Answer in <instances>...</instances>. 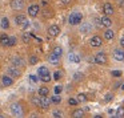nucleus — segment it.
I'll list each match as a JSON object with an SVG mask.
<instances>
[{
  "instance_id": "obj_1",
  "label": "nucleus",
  "mask_w": 124,
  "mask_h": 118,
  "mask_svg": "<svg viewBox=\"0 0 124 118\" xmlns=\"http://www.w3.org/2000/svg\"><path fill=\"white\" fill-rule=\"evenodd\" d=\"M81 20H83V15H81L80 12H72V13L68 16V23H70L71 25L80 24Z\"/></svg>"
},
{
  "instance_id": "obj_2",
  "label": "nucleus",
  "mask_w": 124,
  "mask_h": 118,
  "mask_svg": "<svg viewBox=\"0 0 124 118\" xmlns=\"http://www.w3.org/2000/svg\"><path fill=\"white\" fill-rule=\"evenodd\" d=\"M11 113L15 115V117H23L24 110H23V107H22L20 104H12L11 105Z\"/></svg>"
},
{
  "instance_id": "obj_3",
  "label": "nucleus",
  "mask_w": 124,
  "mask_h": 118,
  "mask_svg": "<svg viewBox=\"0 0 124 118\" xmlns=\"http://www.w3.org/2000/svg\"><path fill=\"white\" fill-rule=\"evenodd\" d=\"M93 61L96 62V64H99V65H105V64L108 62L107 54H105V53H103V52H99V53H97L96 56H95Z\"/></svg>"
},
{
  "instance_id": "obj_4",
  "label": "nucleus",
  "mask_w": 124,
  "mask_h": 118,
  "mask_svg": "<svg viewBox=\"0 0 124 118\" xmlns=\"http://www.w3.org/2000/svg\"><path fill=\"white\" fill-rule=\"evenodd\" d=\"M52 104L51 98L48 96H40V99H39V106L43 107V109H48L49 105Z\"/></svg>"
},
{
  "instance_id": "obj_5",
  "label": "nucleus",
  "mask_w": 124,
  "mask_h": 118,
  "mask_svg": "<svg viewBox=\"0 0 124 118\" xmlns=\"http://www.w3.org/2000/svg\"><path fill=\"white\" fill-rule=\"evenodd\" d=\"M89 45H91L92 48H99V46L103 45V39L100 37V36H93V37H91V40H89Z\"/></svg>"
},
{
  "instance_id": "obj_6",
  "label": "nucleus",
  "mask_w": 124,
  "mask_h": 118,
  "mask_svg": "<svg viewBox=\"0 0 124 118\" xmlns=\"http://www.w3.org/2000/svg\"><path fill=\"white\" fill-rule=\"evenodd\" d=\"M7 73H8V76H11V77H20L22 76V72H20V69L17 66H15V65H12V66H9L8 69H7Z\"/></svg>"
},
{
  "instance_id": "obj_7",
  "label": "nucleus",
  "mask_w": 124,
  "mask_h": 118,
  "mask_svg": "<svg viewBox=\"0 0 124 118\" xmlns=\"http://www.w3.org/2000/svg\"><path fill=\"white\" fill-rule=\"evenodd\" d=\"M11 8L14 11H20L24 8V0H11Z\"/></svg>"
},
{
  "instance_id": "obj_8",
  "label": "nucleus",
  "mask_w": 124,
  "mask_h": 118,
  "mask_svg": "<svg viewBox=\"0 0 124 118\" xmlns=\"http://www.w3.org/2000/svg\"><path fill=\"white\" fill-rule=\"evenodd\" d=\"M39 11H40V7L38 4H32V6L28 7V15L31 17H36L39 15Z\"/></svg>"
},
{
  "instance_id": "obj_9",
  "label": "nucleus",
  "mask_w": 124,
  "mask_h": 118,
  "mask_svg": "<svg viewBox=\"0 0 124 118\" xmlns=\"http://www.w3.org/2000/svg\"><path fill=\"white\" fill-rule=\"evenodd\" d=\"M103 12H104V15H107V16H111V15H113V12H115V9H113V6L111 3H105L104 6H103Z\"/></svg>"
},
{
  "instance_id": "obj_10",
  "label": "nucleus",
  "mask_w": 124,
  "mask_h": 118,
  "mask_svg": "<svg viewBox=\"0 0 124 118\" xmlns=\"http://www.w3.org/2000/svg\"><path fill=\"white\" fill-rule=\"evenodd\" d=\"M60 33V28L57 25H51L48 28V36L49 37H56L57 35Z\"/></svg>"
},
{
  "instance_id": "obj_11",
  "label": "nucleus",
  "mask_w": 124,
  "mask_h": 118,
  "mask_svg": "<svg viewBox=\"0 0 124 118\" xmlns=\"http://www.w3.org/2000/svg\"><path fill=\"white\" fill-rule=\"evenodd\" d=\"M113 59L116 61H124V51L123 49H115L113 51Z\"/></svg>"
},
{
  "instance_id": "obj_12",
  "label": "nucleus",
  "mask_w": 124,
  "mask_h": 118,
  "mask_svg": "<svg viewBox=\"0 0 124 118\" xmlns=\"http://www.w3.org/2000/svg\"><path fill=\"white\" fill-rule=\"evenodd\" d=\"M100 24L103 25V27H107V28H109L111 25H112V20L109 19V16H103L101 19H100Z\"/></svg>"
},
{
  "instance_id": "obj_13",
  "label": "nucleus",
  "mask_w": 124,
  "mask_h": 118,
  "mask_svg": "<svg viewBox=\"0 0 124 118\" xmlns=\"http://www.w3.org/2000/svg\"><path fill=\"white\" fill-rule=\"evenodd\" d=\"M1 84H3L4 86H11L12 84H14V78H12L11 76L6 74V76H3V78H1Z\"/></svg>"
},
{
  "instance_id": "obj_14",
  "label": "nucleus",
  "mask_w": 124,
  "mask_h": 118,
  "mask_svg": "<svg viewBox=\"0 0 124 118\" xmlns=\"http://www.w3.org/2000/svg\"><path fill=\"white\" fill-rule=\"evenodd\" d=\"M81 27H80V32L81 33H88L92 31V24H89V23H80Z\"/></svg>"
},
{
  "instance_id": "obj_15",
  "label": "nucleus",
  "mask_w": 124,
  "mask_h": 118,
  "mask_svg": "<svg viewBox=\"0 0 124 118\" xmlns=\"http://www.w3.org/2000/svg\"><path fill=\"white\" fill-rule=\"evenodd\" d=\"M48 61L51 62L52 65H57L60 62V57L56 56L55 53H51V54H49V57H48Z\"/></svg>"
},
{
  "instance_id": "obj_16",
  "label": "nucleus",
  "mask_w": 124,
  "mask_h": 118,
  "mask_svg": "<svg viewBox=\"0 0 124 118\" xmlns=\"http://www.w3.org/2000/svg\"><path fill=\"white\" fill-rule=\"evenodd\" d=\"M25 21H27V17H25L24 15H17V16L15 17V23H16L17 25H20V27H22Z\"/></svg>"
},
{
  "instance_id": "obj_17",
  "label": "nucleus",
  "mask_w": 124,
  "mask_h": 118,
  "mask_svg": "<svg viewBox=\"0 0 124 118\" xmlns=\"http://www.w3.org/2000/svg\"><path fill=\"white\" fill-rule=\"evenodd\" d=\"M12 64H14L15 66H24V60H23L22 57H14V59H12Z\"/></svg>"
},
{
  "instance_id": "obj_18",
  "label": "nucleus",
  "mask_w": 124,
  "mask_h": 118,
  "mask_svg": "<svg viewBox=\"0 0 124 118\" xmlns=\"http://www.w3.org/2000/svg\"><path fill=\"white\" fill-rule=\"evenodd\" d=\"M113 37H115V32L113 31H111V29H107L104 32V39L107 41H111V40H113Z\"/></svg>"
},
{
  "instance_id": "obj_19",
  "label": "nucleus",
  "mask_w": 124,
  "mask_h": 118,
  "mask_svg": "<svg viewBox=\"0 0 124 118\" xmlns=\"http://www.w3.org/2000/svg\"><path fill=\"white\" fill-rule=\"evenodd\" d=\"M68 60H70L71 62H73V64H79V62H80V57H79L78 54H75V53H70Z\"/></svg>"
},
{
  "instance_id": "obj_20",
  "label": "nucleus",
  "mask_w": 124,
  "mask_h": 118,
  "mask_svg": "<svg viewBox=\"0 0 124 118\" xmlns=\"http://www.w3.org/2000/svg\"><path fill=\"white\" fill-rule=\"evenodd\" d=\"M8 37H9V36H7L6 33L0 35V44H1L3 46H7V45H8Z\"/></svg>"
},
{
  "instance_id": "obj_21",
  "label": "nucleus",
  "mask_w": 124,
  "mask_h": 118,
  "mask_svg": "<svg viewBox=\"0 0 124 118\" xmlns=\"http://www.w3.org/2000/svg\"><path fill=\"white\" fill-rule=\"evenodd\" d=\"M72 117L73 118H83L84 117V110H81V109L75 110V111L72 113Z\"/></svg>"
},
{
  "instance_id": "obj_22",
  "label": "nucleus",
  "mask_w": 124,
  "mask_h": 118,
  "mask_svg": "<svg viewBox=\"0 0 124 118\" xmlns=\"http://www.w3.org/2000/svg\"><path fill=\"white\" fill-rule=\"evenodd\" d=\"M0 25H1L3 29H8V28H9V20L7 19V17H3V19H1V23H0Z\"/></svg>"
},
{
  "instance_id": "obj_23",
  "label": "nucleus",
  "mask_w": 124,
  "mask_h": 118,
  "mask_svg": "<svg viewBox=\"0 0 124 118\" xmlns=\"http://www.w3.org/2000/svg\"><path fill=\"white\" fill-rule=\"evenodd\" d=\"M39 80H41L43 82H49V81H51V74H49V73L41 74V76H39Z\"/></svg>"
},
{
  "instance_id": "obj_24",
  "label": "nucleus",
  "mask_w": 124,
  "mask_h": 118,
  "mask_svg": "<svg viewBox=\"0 0 124 118\" xmlns=\"http://www.w3.org/2000/svg\"><path fill=\"white\" fill-rule=\"evenodd\" d=\"M39 96H48L49 94V90H48V88H46V86H41L40 89H39Z\"/></svg>"
},
{
  "instance_id": "obj_25",
  "label": "nucleus",
  "mask_w": 124,
  "mask_h": 118,
  "mask_svg": "<svg viewBox=\"0 0 124 118\" xmlns=\"http://www.w3.org/2000/svg\"><path fill=\"white\" fill-rule=\"evenodd\" d=\"M16 41H17V39L15 37V36L8 37V45H7V46H14V45H16Z\"/></svg>"
},
{
  "instance_id": "obj_26",
  "label": "nucleus",
  "mask_w": 124,
  "mask_h": 118,
  "mask_svg": "<svg viewBox=\"0 0 124 118\" xmlns=\"http://www.w3.org/2000/svg\"><path fill=\"white\" fill-rule=\"evenodd\" d=\"M52 53H55L56 56L62 57V54H63V49H62V46H55V48H54V52H52Z\"/></svg>"
},
{
  "instance_id": "obj_27",
  "label": "nucleus",
  "mask_w": 124,
  "mask_h": 118,
  "mask_svg": "<svg viewBox=\"0 0 124 118\" xmlns=\"http://www.w3.org/2000/svg\"><path fill=\"white\" fill-rule=\"evenodd\" d=\"M116 118H121V117H124V107L123 106H120L117 109V111H116V115H115Z\"/></svg>"
},
{
  "instance_id": "obj_28",
  "label": "nucleus",
  "mask_w": 124,
  "mask_h": 118,
  "mask_svg": "<svg viewBox=\"0 0 124 118\" xmlns=\"http://www.w3.org/2000/svg\"><path fill=\"white\" fill-rule=\"evenodd\" d=\"M38 73H39V76H41V74H46V73H49V70H48V68H46V66H40L38 69Z\"/></svg>"
},
{
  "instance_id": "obj_29",
  "label": "nucleus",
  "mask_w": 124,
  "mask_h": 118,
  "mask_svg": "<svg viewBox=\"0 0 124 118\" xmlns=\"http://www.w3.org/2000/svg\"><path fill=\"white\" fill-rule=\"evenodd\" d=\"M51 101L55 102V104H60V102H62V97H60L59 94H55L54 97H51Z\"/></svg>"
},
{
  "instance_id": "obj_30",
  "label": "nucleus",
  "mask_w": 124,
  "mask_h": 118,
  "mask_svg": "<svg viewBox=\"0 0 124 118\" xmlns=\"http://www.w3.org/2000/svg\"><path fill=\"white\" fill-rule=\"evenodd\" d=\"M78 101H80V102H87L88 101V98H87V96L84 93H80L78 96Z\"/></svg>"
},
{
  "instance_id": "obj_31",
  "label": "nucleus",
  "mask_w": 124,
  "mask_h": 118,
  "mask_svg": "<svg viewBox=\"0 0 124 118\" xmlns=\"http://www.w3.org/2000/svg\"><path fill=\"white\" fill-rule=\"evenodd\" d=\"M31 37H32V35H30V33H27V32H24V33H23V36H22V39H23L24 43H28Z\"/></svg>"
},
{
  "instance_id": "obj_32",
  "label": "nucleus",
  "mask_w": 124,
  "mask_h": 118,
  "mask_svg": "<svg viewBox=\"0 0 124 118\" xmlns=\"http://www.w3.org/2000/svg\"><path fill=\"white\" fill-rule=\"evenodd\" d=\"M52 117H55V118H62V117H63V113L60 111V110H54V111H52Z\"/></svg>"
},
{
  "instance_id": "obj_33",
  "label": "nucleus",
  "mask_w": 124,
  "mask_h": 118,
  "mask_svg": "<svg viewBox=\"0 0 124 118\" xmlns=\"http://www.w3.org/2000/svg\"><path fill=\"white\" fill-rule=\"evenodd\" d=\"M60 78H62V72H60V70H56V72L54 73V80L55 81H59Z\"/></svg>"
},
{
  "instance_id": "obj_34",
  "label": "nucleus",
  "mask_w": 124,
  "mask_h": 118,
  "mask_svg": "<svg viewBox=\"0 0 124 118\" xmlns=\"http://www.w3.org/2000/svg\"><path fill=\"white\" fill-rule=\"evenodd\" d=\"M38 61H39V59L36 56H31L30 57V64L31 65H36V64H38Z\"/></svg>"
},
{
  "instance_id": "obj_35",
  "label": "nucleus",
  "mask_w": 124,
  "mask_h": 118,
  "mask_svg": "<svg viewBox=\"0 0 124 118\" xmlns=\"http://www.w3.org/2000/svg\"><path fill=\"white\" fill-rule=\"evenodd\" d=\"M78 99L76 98H70L68 99V105H71V106H76V105H78Z\"/></svg>"
},
{
  "instance_id": "obj_36",
  "label": "nucleus",
  "mask_w": 124,
  "mask_h": 118,
  "mask_svg": "<svg viewBox=\"0 0 124 118\" xmlns=\"http://www.w3.org/2000/svg\"><path fill=\"white\" fill-rule=\"evenodd\" d=\"M38 80H39L38 76H35V74H31V76H30V81H31V84H36V82H38Z\"/></svg>"
},
{
  "instance_id": "obj_37",
  "label": "nucleus",
  "mask_w": 124,
  "mask_h": 118,
  "mask_svg": "<svg viewBox=\"0 0 124 118\" xmlns=\"http://www.w3.org/2000/svg\"><path fill=\"white\" fill-rule=\"evenodd\" d=\"M111 74H112V77H120V76H121V70H112Z\"/></svg>"
},
{
  "instance_id": "obj_38",
  "label": "nucleus",
  "mask_w": 124,
  "mask_h": 118,
  "mask_svg": "<svg viewBox=\"0 0 124 118\" xmlns=\"http://www.w3.org/2000/svg\"><path fill=\"white\" fill-rule=\"evenodd\" d=\"M43 13H44V16H46V17H51L52 16V12L51 11H48V9H44V11H43Z\"/></svg>"
},
{
  "instance_id": "obj_39",
  "label": "nucleus",
  "mask_w": 124,
  "mask_h": 118,
  "mask_svg": "<svg viewBox=\"0 0 124 118\" xmlns=\"http://www.w3.org/2000/svg\"><path fill=\"white\" fill-rule=\"evenodd\" d=\"M62 93V86H55V94H60Z\"/></svg>"
},
{
  "instance_id": "obj_40",
  "label": "nucleus",
  "mask_w": 124,
  "mask_h": 118,
  "mask_svg": "<svg viewBox=\"0 0 124 118\" xmlns=\"http://www.w3.org/2000/svg\"><path fill=\"white\" fill-rule=\"evenodd\" d=\"M83 77H84V76L81 74V73H76V74L73 76V78H75V80H81Z\"/></svg>"
},
{
  "instance_id": "obj_41",
  "label": "nucleus",
  "mask_w": 124,
  "mask_h": 118,
  "mask_svg": "<svg viewBox=\"0 0 124 118\" xmlns=\"http://www.w3.org/2000/svg\"><path fill=\"white\" fill-rule=\"evenodd\" d=\"M112 98H113V94H111V93H108L107 96H105V101H107V102H109Z\"/></svg>"
},
{
  "instance_id": "obj_42",
  "label": "nucleus",
  "mask_w": 124,
  "mask_h": 118,
  "mask_svg": "<svg viewBox=\"0 0 124 118\" xmlns=\"http://www.w3.org/2000/svg\"><path fill=\"white\" fill-rule=\"evenodd\" d=\"M39 99H40L39 97H33V98H32V104L33 105H38V106H39Z\"/></svg>"
},
{
  "instance_id": "obj_43",
  "label": "nucleus",
  "mask_w": 124,
  "mask_h": 118,
  "mask_svg": "<svg viewBox=\"0 0 124 118\" xmlns=\"http://www.w3.org/2000/svg\"><path fill=\"white\" fill-rule=\"evenodd\" d=\"M28 27H30V21H28V20H27V21H25V23H24V24H23V25H22V28H23V29H24V31H25V29H27V28H28Z\"/></svg>"
},
{
  "instance_id": "obj_44",
  "label": "nucleus",
  "mask_w": 124,
  "mask_h": 118,
  "mask_svg": "<svg viewBox=\"0 0 124 118\" xmlns=\"http://www.w3.org/2000/svg\"><path fill=\"white\" fill-rule=\"evenodd\" d=\"M60 1H62L63 4H70L71 1H72V0H60Z\"/></svg>"
},
{
  "instance_id": "obj_45",
  "label": "nucleus",
  "mask_w": 124,
  "mask_h": 118,
  "mask_svg": "<svg viewBox=\"0 0 124 118\" xmlns=\"http://www.w3.org/2000/svg\"><path fill=\"white\" fill-rule=\"evenodd\" d=\"M120 45H121V48H124V37L120 39Z\"/></svg>"
},
{
  "instance_id": "obj_46",
  "label": "nucleus",
  "mask_w": 124,
  "mask_h": 118,
  "mask_svg": "<svg viewBox=\"0 0 124 118\" xmlns=\"http://www.w3.org/2000/svg\"><path fill=\"white\" fill-rule=\"evenodd\" d=\"M121 84V85H120V89H121V90H124V82H120Z\"/></svg>"
},
{
  "instance_id": "obj_47",
  "label": "nucleus",
  "mask_w": 124,
  "mask_h": 118,
  "mask_svg": "<svg viewBox=\"0 0 124 118\" xmlns=\"http://www.w3.org/2000/svg\"><path fill=\"white\" fill-rule=\"evenodd\" d=\"M0 114H1V110H0Z\"/></svg>"
}]
</instances>
